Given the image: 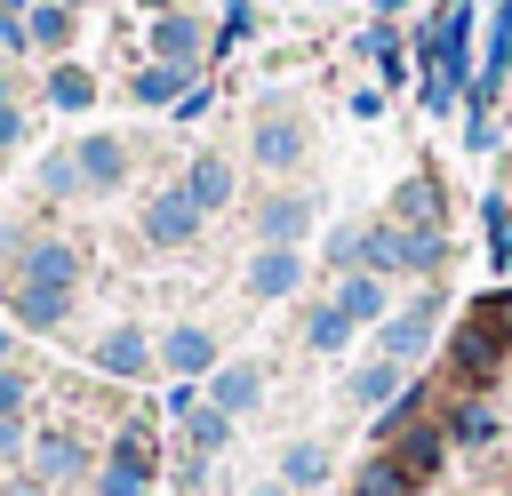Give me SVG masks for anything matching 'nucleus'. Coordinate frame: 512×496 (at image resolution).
Instances as JSON below:
<instances>
[{
    "label": "nucleus",
    "instance_id": "nucleus-1",
    "mask_svg": "<svg viewBox=\"0 0 512 496\" xmlns=\"http://www.w3.org/2000/svg\"><path fill=\"white\" fill-rule=\"evenodd\" d=\"M72 280H80L72 248H64V240H32V256H24V288H16V312H24L32 328L64 320V296H72Z\"/></svg>",
    "mask_w": 512,
    "mask_h": 496
},
{
    "label": "nucleus",
    "instance_id": "nucleus-2",
    "mask_svg": "<svg viewBox=\"0 0 512 496\" xmlns=\"http://www.w3.org/2000/svg\"><path fill=\"white\" fill-rule=\"evenodd\" d=\"M360 256H368L376 272H432V264H440V232L376 224V232H360Z\"/></svg>",
    "mask_w": 512,
    "mask_h": 496
},
{
    "label": "nucleus",
    "instance_id": "nucleus-3",
    "mask_svg": "<svg viewBox=\"0 0 512 496\" xmlns=\"http://www.w3.org/2000/svg\"><path fill=\"white\" fill-rule=\"evenodd\" d=\"M192 224H200V200H192V192H160V200H152V216H144V232H152L160 248L192 240Z\"/></svg>",
    "mask_w": 512,
    "mask_h": 496
},
{
    "label": "nucleus",
    "instance_id": "nucleus-4",
    "mask_svg": "<svg viewBox=\"0 0 512 496\" xmlns=\"http://www.w3.org/2000/svg\"><path fill=\"white\" fill-rule=\"evenodd\" d=\"M440 440H448V432H432V424H408V432H392V464H400V480H424V472H440Z\"/></svg>",
    "mask_w": 512,
    "mask_h": 496
},
{
    "label": "nucleus",
    "instance_id": "nucleus-5",
    "mask_svg": "<svg viewBox=\"0 0 512 496\" xmlns=\"http://www.w3.org/2000/svg\"><path fill=\"white\" fill-rule=\"evenodd\" d=\"M432 312H440V304H432V296H416V304H408V312L384 328V360H392V368H400V360H408V352L432 336Z\"/></svg>",
    "mask_w": 512,
    "mask_h": 496
},
{
    "label": "nucleus",
    "instance_id": "nucleus-6",
    "mask_svg": "<svg viewBox=\"0 0 512 496\" xmlns=\"http://www.w3.org/2000/svg\"><path fill=\"white\" fill-rule=\"evenodd\" d=\"M496 360H504V336H496L488 320H472V328L456 336V376H488Z\"/></svg>",
    "mask_w": 512,
    "mask_h": 496
},
{
    "label": "nucleus",
    "instance_id": "nucleus-7",
    "mask_svg": "<svg viewBox=\"0 0 512 496\" xmlns=\"http://www.w3.org/2000/svg\"><path fill=\"white\" fill-rule=\"evenodd\" d=\"M392 224H408V232H432V224H440V192H432V176H408V184H400Z\"/></svg>",
    "mask_w": 512,
    "mask_h": 496
},
{
    "label": "nucleus",
    "instance_id": "nucleus-8",
    "mask_svg": "<svg viewBox=\"0 0 512 496\" xmlns=\"http://www.w3.org/2000/svg\"><path fill=\"white\" fill-rule=\"evenodd\" d=\"M296 272H304V264H296L288 248H264V256L248 264V288H256V296H288V288H296Z\"/></svg>",
    "mask_w": 512,
    "mask_h": 496
},
{
    "label": "nucleus",
    "instance_id": "nucleus-9",
    "mask_svg": "<svg viewBox=\"0 0 512 496\" xmlns=\"http://www.w3.org/2000/svg\"><path fill=\"white\" fill-rule=\"evenodd\" d=\"M336 312H344L352 328H360V320H376V312H384V280H376V272H352V280L336 288Z\"/></svg>",
    "mask_w": 512,
    "mask_h": 496
},
{
    "label": "nucleus",
    "instance_id": "nucleus-10",
    "mask_svg": "<svg viewBox=\"0 0 512 496\" xmlns=\"http://www.w3.org/2000/svg\"><path fill=\"white\" fill-rule=\"evenodd\" d=\"M96 368H104V376H136V368H144V336H136V328H112V336L96 344Z\"/></svg>",
    "mask_w": 512,
    "mask_h": 496
},
{
    "label": "nucleus",
    "instance_id": "nucleus-11",
    "mask_svg": "<svg viewBox=\"0 0 512 496\" xmlns=\"http://www.w3.org/2000/svg\"><path fill=\"white\" fill-rule=\"evenodd\" d=\"M72 160H80V176H88V184H112V176H120V168H128V152H120V144H112V136H88V144H80V152H72Z\"/></svg>",
    "mask_w": 512,
    "mask_h": 496
},
{
    "label": "nucleus",
    "instance_id": "nucleus-12",
    "mask_svg": "<svg viewBox=\"0 0 512 496\" xmlns=\"http://www.w3.org/2000/svg\"><path fill=\"white\" fill-rule=\"evenodd\" d=\"M296 152H304V136H296L288 120H264V128H256V160H264V168H288Z\"/></svg>",
    "mask_w": 512,
    "mask_h": 496
},
{
    "label": "nucleus",
    "instance_id": "nucleus-13",
    "mask_svg": "<svg viewBox=\"0 0 512 496\" xmlns=\"http://www.w3.org/2000/svg\"><path fill=\"white\" fill-rule=\"evenodd\" d=\"M256 224H264V240L280 248V240H296V232L312 224V208H304V200H264V216H256Z\"/></svg>",
    "mask_w": 512,
    "mask_h": 496
},
{
    "label": "nucleus",
    "instance_id": "nucleus-14",
    "mask_svg": "<svg viewBox=\"0 0 512 496\" xmlns=\"http://www.w3.org/2000/svg\"><path fill=\"white\" fill-rule=\"evenodd\" d=\"M160 360H168L176 376H192V368H208V336H200V328H168V344H160Z\"/></svg>",
    "mask_w": 512,
    "mask_h": 496
},
{
    "label": "nucleus",
    "instance_id": "nucleus-15",
    "mask_svg": "<svg viewBox=\"0 0 512 496\" xmlns=\"http://www.w3.org/2000/svg\"><path fill=\"white\" fill-rule=\"evenodd\" d=\"M352 400H360V408H384V400H400V368H392V360L360 368V376H352Z\"/></svg>",
    "mask_w": 512,
    "mask_h": 496
},
{
    "label": "nucleus",
    "instance_id": "nucleus-16",
    "mask_svg": "<svg viewBox=\"0 0 512 496\" xmlns=\"http://www.w3.org/2000/svg\"><path fill=\"white\" fill-rule=\"evenodd\" d=\"M448 440H464V448H488V440H496V416H488L480 400H464V408L448 416Z\"/></svg>",
    "mask_w": 512,
    "mask_h": 496
},
{
    "label": "nucleus",
    "instance_id": "nucleus-17",
    "mask_svg": "<svg viewBox=\"0 0 512 496\" xmlns=\"http://www.w3.org/2000/svg\"><path fill=\"white\" fill-rule=\"evenodd\" d=\"M136 96H144V104H168V96L184 104L192 88H184V72H176V64H152V72H136Z\"/></svg>",
    "mask_w": 512,
    "mask_h": 496
},
{
    "label": "nucleus",
    "instance_id": "nucleus-18",
    "mask_svg": "<svg viewBox=\"0 0 512 496\" xmlns=\"http://www.w3.org/2000/svg\"><path fill=\"white\" fill-rule=\"evenodd\" d=\"M184 192H192L200 208H216V200L232 192V168H224V160H192V184H184Z\"/></svg>",
    "mask_w": 512,
    "mask_h": 496
},
{
    "label": "nucleus",
    "instance_id": "nucleus-19",
    "mask_svg": "<svg viewBox=\"0 0 512 496\" xmlns=\"http://www.w3.org/2000/svg\"><path fill=\"white\" fill-rule=\"evenodd\" d=\"M192 48H200V24H192V16H168V24H160V56L184 72V56H192Z\"/></svg>",
    "mask_w": 512,
    "mask_h": 496
},
{
    "label": "nucleus",
    "instance_id": "nucleus-20",
    "mask_svg": "<svg viewBox=\"0 0 512 496\" xmlns=\"http://www.w3.org/2000/svg\"><path fill=\"white\" fill-rule=\"evenodd\" d=\"M256 400V368H224L216 376V416H232V408H248Z\"/></svg>",
    "mask_w": 512,
    "mask_h": 496
},
{
    "label": "nucleus",
    "instance_id": "nucleus-21",
    "mask_svg": "<svg viewBox=\"0 0 512 496\" xmlns=\"http://www.w3.org/2000/svg\"><path fill=\"white\" fill-rule=\"evenodd\" d=\"M512 64V0H504V16H496V32H488V72H480V96L496 88V72Z\"/></svg>",
    "mask_w": 512,
    "mask_h": 496
},
{
    "label": "nucleus",
    "instance_id": "nucleus-22",
    "mask_svg": "<svg viewBox=\"0 0 512 496\" xmlns=\"http://www.w3.org/2000/svg\"><path fill=\"white\" fill-rule=\"evenodd\" d=\"M48 96H56V104H64V112H80V104H88V96H96V80H88V72H80V64H64V72H56V80H48Z\"/></svg>",
    "mask_w": 512,
    "mask_h": 496
},
{
    "label": "nucleus",
    "instance_id": "nucleus-23",
    "mask_svg": "<svg viewBox=\"0 0 512 496\" xmlns=\"http://www.w3.org/2000/svg\"><path fill=\"white\" fill-rule=\"evenodd\" d=\"M408 480H400V464H368L360 480H352V496H400Z\"/></svg>",
    "mask_w": 512,
    "mask_h": 496
},
{
    "label": "nucleus",
    "instance_id": "nucleus-24",
    "mask_svg": "<svg viewBox=\"0 0 512 496\" xmlns=\"http://www.w3.org/2000/svg\"><path fill=\"white\" fill-rule=\"evenodd\" d=\"M64 32H72V16H64V8H32V40H40V48H56Z\"/></svg>",
    "mask_w": 512,
    "mask_h": 496
},
{
    "label": "nucleus",
    "instance_id": "nucleus-25",
    "mask_svg": "<svg viewBox=\"0 0 512 496\" xmlns=\"http://www.w3.org/2000/svg\"><path fill=\"white\" fill-rule=\"evenodd\" d=\"M40 184H48V192H80V160H72V152H56V160L40 168Z\"/></svg>",
    "mask_w": 512,
    "mask_h": 496
},
{
    "label": "nucleus",
    "instance_id": "nucleus-26",
    "mask_svg": "<svg viewBox=\"0 0 512 496\" xmlns=\"http://www.w3.org/2000/svg\"><path fill=\"white\" fill-rule=\"evenodd\" d=\"M320 472H328V456H320V448H288V480H296V488H312Z\"/></svg>",
    "mask_w": 512,
    "mask_h": 496
},
{
    "label": "nucleus",
    "instance_id": "nucleus-27",
    "mask_svg": "<svg viewBox=\"0 0 512 496\" xmlns=\"http://www.w3.org/2000/svg\"><path fill=\"white\" fill-rule=\"evenodd\" d=\"M96 488H104V496H136V488H144V464H120V456H112V472H104Z\"/></svg>",
    "mask_w": 512,
    "mask_h": 496
},
{
    "label": "nucleus",
    "instance_id": "nucleus-28",
    "mask_svg": "<svg viewBox=\"0 0 512 496\" xmlns=\"http://www.w3.org/2000/svg\"><path fill=\"white\" fill-rule=\"evenodd\" d=\"M344 328H352V320H344V312H336V304H328V312H320V320H312V344H320V352H328V344H344Z\"/></svg>",
    "mask_w": 512,
    "mask_h": 496
},
{
    "label": "nucleus",
    "instance_id": "nucleus-29",
    "mask_svg": "<svg viewBox=\"0 0 512 496\" xmlns=\"http://www.w3.org/2000/svg\"><path fill=\"white\" fill-rule=\"evenodd\" d=\"M192 440H200V448H224L232 432H224V416H216V408H200V416H192Z\"/></svg>",
    "mask_w": 512,
    "mask_h": 496
},
{
    "label": "nucleus",
    "instance_id": "nucleus-30",
    "mask_svg": "<svg viewBox=\"0 0 512 496\" xmlns=\"http://www.w3.org/2000/svg\"><path fill=\"white\" fill-rule=\"evenodd\" d=\"M72 464H80L72 440H48V448H40V472H72Z\"/></svg>",
    "mask_w": 512,
    "mask_h": 496
},
{
    "label": "nucleus",
    "instance_id": "nucleus-31",
    "mask_svg": "<svg viewBox=\"0 0 512 496\" xmlns=\"http://www.w3.org/2000/svg\"><path fill=\"white\" fill-rule=\"evenodd\" d=\"M480 320H488L496 336H512V296H488V304H480Z\"/></svg>",
    "mask_w": 512,
    "mask_h": 496
},
{
    "label": "nucleus",
    "instance_id": "nucleus-32",
    "mask_svg": "<svg viewBox=\"0 0 512 496\" xmlns=\"http://www.w3.org/2000/svg\"><path fill=\"white\" fill-rule=\"evenodd\" d=\"M16 448H24V432H16V424H8V416H0V464H8V456H16Z\"/></svg>",
    "mask_w": 512,
    "mask_h": 496
},
{
    "label": "nucleus",
    "instance_id": "nucleus-33",
    "mask_svg": "<svg viewBox=\"0 0 512 496\" xmlns=\"http://www.w3.org/2000/svg\"><path fill=\"white\" fill-rule=\"evenodd\" d=\"M16 400H24V384H16V376H8V368H0V416H8V408H16Z\"/></svg>",
    "mask_w": 512,
    "mask_h": 496
},
{
    "label": "nucleus",
    "instance_id": "nucleus-34",
    "mask_svg": "<svg viewBox=\"0 0 512 496\" xmlns=\"http://www.w3.org/2000/svg\"><path fill=\"white\" fill-rule=\"evenodd\" d=\"M8 136H16V112H0V144H8Z\"/></svg>",
    "mask_w": 512,
    "mask_h": 496
},
{
    "label": "nucleus",
    "instance_id": "nucleus-35",
    "mask_svg": "<svg viewBox=\"0 0 512 496\" xmlns=\"http://www.w3.org/2000/svg\"><path fill=\"white\" fill-rule=\"evenodd\" d=\"M400 8H408V0H384V16H400Z\"/></svg>",
    "mask_w": 512,
    "mask_h": 496
},
{
    "label": "nucleus",
    "instance_id": "nucleus-36",
    "mask_svg": "<svg viewBox=\"0 0 512 496\" xmlns=\"http://www.w3.org/2000/svg\"><path fill=\"white\" fill-rule=\"evenodd\" d=\"M48 8H72V0H48Z\"/></svg>",
    "mask_w": 512,
    "mask_h": 496
},
{
    "label": "nucleus",
    "instance_id": "nucleus-37",
    "mask_svg": "<svg viewBox=\"0 0 512 496\" xmlns=\"http://www.w3.org/2000/svg\"><path fill=\"white\" fill-rule=\"evenodd\" d=\"M144 8H168V0H144Z\"/></svg>",
    "mask_w": 512,
    "mask_h": 496
},
{
    "label": "nucleus",
    "instance_id": "nucleus-38",
    "mask_svg": "<svg viewBox=\"0 0 512 496\" xmlns=\"http://www.w3.org/2000/svg\"><path fill=\"white\" fill-rule=\"evenodd\" d=\"M16 496H32V488H16Z\"/></svg>",
    "mask_w": 512,
    "mask_h": 496
},
{
    "label": "nucleus",
    "instance_id": "nucleus-39",
    "mask_svg": "<svg viewBox=\"0 0 512 496\" xmlns=\"http://www.w3.org/2000/svg\"><path fill=\"white\" fill-rule=\"evenodd\" d=\"M0 112H8V104H0Z\"/></svg>",
    "mask_w": 512,
    "mask_h": 496
}]
</instances>
